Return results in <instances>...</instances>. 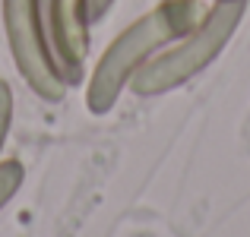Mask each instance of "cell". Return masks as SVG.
Returning a JSON list of instances; mask_svg holds the SVG:
<instances>
[{
  "label": "cell",
  "mask_w": 250,
  "mask_h": 237,
  "mask_svg": "<svg viewBox=\"0 0 250 237\" xmlns=\"http://www.w3.org/2000/svg\"><path fill=\"white\" fill-rule=\"evenodd\" d=\"M200 19L203 10L196 0H162L155 10L127 25L98 57L85 85V108L92 114H108L136 70L152 60L165 44H174L181 35H187Z\"/></svg>",
  "instance_id": "1"
},
{
  "label": "cell",
  "mask_w": 250,
  "mask_h": 237,
  "mask_svg": "<svg viewBox=\"0 0 250 237\" xmlns=\"http://www.w3.org/2000/svg\"><path fill=\"white\" fill-rule=\"evenodd\" d=\"M244 13H247V0H215L212 10L203 13V19L187 35H181L168 51H159L149 63H143L136 70V76L130 79V89L143 98H152L190 82L225 51V44L231 41V35L238 32L241 19H244Z\"/></svg>",
  "instance_id": "2"
},
{
  "label": "cell",
  "mask_w": 250,
  "mask_h": 237,
  "mask_svg": "<svg viewBox=\"0 0 250 237\" xmlns=\"http://www.w3.org/2000/svg\"><path fill=\"white\" fill-rule=\"evenodd\" d=\"M0 13H3L6 41L19 76L42 101H61L67 95V82L57 73L38 0H0Z\"/></svg>",
  "instance_id": "3"
},
{
  "label": "cell",
  "mask_w": 250,
  "mask_h": 237,
  "mask_svg": "<svg viewBox=\"0 0 250 237\" xmlns=\"http://www.w3.org/2000/svg\"><path fill=\"white\" fill-rule=\"evenodd\" d=\"M57 73L73 85L83 79L89 57V0H38Z\"/></svg>",
  "instance_id": "4"
},
{
  "label": "cell",
  "mask_w": 250,
  "mask_h": 237,
  "mask_svg": "<svg viewBox=\"0 0 250 237\" xmlns=\"http://www.w3.org/2000/svg\"><path fill=\"white\" fill-rule=\"evenodd\" d=\"M22 177H25V171H22V164H19L16 158L0 161V209L16 196V190L22 187Z\"/></svg>",
  "instance_id": "5"
},
{
  "label": "cell",
  "mask_w": 250,
  "mask_h": 237,
  "mask_svg": "<svg viewBox=\"0 0 250 237\" xmlns=\"http://www.w3.org/2000/svg\"><path fill=\"white\" fill-rule=\"evenodd\" d=\"M10 123H13V89L6 85V79H0V152H3V142L10 136Z\"/></svg>",
  "instance_id": "6"
},
{
  "label": "cell",
  "mask_w": 250,
  "mask_h": 237,
  "mask_svg": "<svg viewBox=\"0 0 250 237\" xmlns=\"http://www.w3.org/2000/svg\"><path fill=\"white\" fill-rule=\"evenodd\" d=\"M111 6H114V0H89V22L95 25L98 19H104L111 13Z\"/></svg>",
  "instance_id": "7"
}]
</instances>
